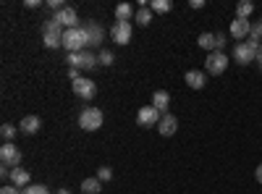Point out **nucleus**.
Returning a JSON list of instances; mask_svg holds the SVG:
<instances>
[{
    "mask_svg": "<svg viewBox=\"0 0 262 194\" xmlns=\"http://www.w3.org/2000/svg\"><path fill=\"white\" fill-rule=\"evenodd\" d=\"M134 21L139 27H149L152 24V11H149V6H139V11L134 13Z\"/></svg>",
    "mask_w": 262,
    "mask_h": 194,
    "instance_id": "412c9836",
    "label": "nucleus"
},
{
    "mask_svg": "<svg viewBox=\"0 0 262 194\" xmlns=\"http://www.w3.org/2000/svg\"><path fill=\"white\" fill-rule=\"evenodd\" d=\"M170 8H173L170 0H152V3H149V11L152 13H168Z\"/></svg>",
    "mask_w": 262,
    "mask_h": 194,
    "instance_id": "a878e982",
    "label": "nucleus"
},
{
    "mask_svg": "<svg viewBox=\"0 0 262 194\" xmlns=\"http://www.w3.org/2000/svg\"><path fill=\"white\" fill-rule=\"evenodd\" d=\"M102 123H105V116L95 105H86L84 111L79 113V128H84V132H97Z\"/></svg>",
    "mask_w": 262,
    "mask_h": 194,
    "instance_id": "f03ea898",
    "label": "nucleus"
},
{
    "mask_svg": "<svg viewBox=\"0 0 262 194\" xmlns=\"http://www.w3.org/2000/svg\"><path fill=\"white\" fill-rule=\"evenodd\" d=\"M257 63L262 66V45H259V50H257Z\"/></svg>",
    "mask_w": 262,
    "mask_h": 194,
    "instance_id": "4c0bfd02",
    "label": "nucleus"
},
{
    "mask_svg": "<svg viewBox=\"0 0 262 194\" xmlns=\"http://www.w3.org/2000/svg\"><path fill=\"white\" fill-rule=\"evenodd\" d=\"M254 13V3L252 0H242V3L236 6V18H244V21H249V16Z\"/></svg>",
    "mask_w": 262,
    "mask_h": 194,
    "instance_id": "4be33fe9",
    "label": "nucleus"
},
{
    "mask_svg": "<svg viewBox=\"0 0 262 194\" xmlns=\"http://www.w3.org/2000/svg\"><path fill=\"white\" fill-rule=\"evenodd\" d=\"M42 45H45L48 50L63 48V34H42Z\"/></svg>",
    "mask_w": 262,
    "mask_h": 194,
    "instance_id": "5701e85b",
    "label": "nucleus"
},
{
    "mask_svg": "<svg viewBox=\"0 0 262 194\" xmlns=\"http://www.w3.org/2000/svg\"><path fill=\"white\" fill-rule=\"evenodd\" d=\"M134 8H131L128 3H121V6H116V21H131L134 18Z\"/></svg>",
    "mask_w": 262,
    "mask_h": 194,
    "instance_id": "b1692460",
    "label": "nucleus"
},
{
    "mask_svg": "<svg viewBox=\"0 0 262 194\" xmlns=\"http://www.w3.org/2000/svg\"><path fill=\"white\" fill-rule=\"evenodd\" d=\"M226 69H228V53L223 50H215V53H210L207 55V60H205V74H210V76H221V74H226Z\"/></svg>",
    "mask_w": 262,
    "mask_h": 194,
    "instance_id": "7ed1b4c3",
    "label": "nucleus"
},
{
    "mask_svg": "<svg viewBox=\"0 0 262 194\" xmlns=\"http://www.w3.org/2000/svg\"><path fill=\"white\" fill-rule=\"evenodd\" d=\"M184 81L189 84L191 90H205V84H207V76H205V71H196V69H191V71H186Z\"/></svg>",
    "mask_w": 262,
    "mask_h": 194,
    "instance_id": "2eb2a0df",
    "label": "nucleus"
},
{
    "mask_svg": "<svg viewBox=\"0 0 262 194\" xmlns=\"http://www.w3.org/2000/svg\"><path fill=\"white\" fill-rule=\"evenodd\" d=\"M63 50L66 53H81V50H90V37H86L84 24L76 29H66L63 32Z\"/></svg>",
    "mask_w": 262,
    "mask_h": 194,
    "instance_id": "f257e3e1",
    "label": "nucleus"
},
{
    "mask_svg": "<svg viewBox=\"0 0 262 194\" xmlns=\"http://www.w3.org/2000/svg\"><path fill=\"white\" fill-rule=\"evenodd\" d=\"M231 55H233L236 63H242V66H247V63H257V50L249 45L247 39H244V42H236Z\"/></svg>",
    "mask_w": 262,
    "mask_h": 194,
    "instance_id": "39448f33",
    "label": "nucleus"
},
{
    "mask_svg": "<svg viewBox=\"0 0 262 194\" xmlns=\"http://www.w3.org/2000/svg\"><path fill=\"white\" fill-rule=\"evenodd\" d=\"M97 179L105 184V181H111L113 179V168H107V165H102V168H97Z\"/></svg>",
    "mask_w": 262,
    "mask_h": 194,
    "instance_id": "c85d7f7f",
    "label": "nucleus"
},
{
    "mask_svg": "<svg viewBox=\"0 0 262 194\" xmlns=\"http://www.w3.org/2000/svg\"><path fill=\"white\" fill-rule=\"evenodd\" d=\"M84 29H86V37H90V50L100 48V42L105 39V29H102L100 21H84Z\"/></svg>",
    "mask_w": 262,
    "mask_h": 194,
    "instance_id": "1a4fd4ad",
    "label": "nucleus"
},
{
    "mask_svg": "<svg viewBox=\"0 0 262 194\" xmlns=\"http://www.w3.org/2000/svg\"><path fill=\"white\" fill-rule=\"evenodd\" d=\"M39 128H42V118L39 116H27V118H21V123H18V132L27 134V137H34Z\"/></svg>",
    "mask_w": 262,
    "mask_h": 194,
    "instance_id": "f8f14e48",
    "label": "nucleus"
},
{
    "mask_svg": "<svg viewBox=\"0 0 262 194\" xmlns=\"http://www.w3.org/2000/svg\"><path fill=\"white\" fill-rule=\"evenodd\" d=\"M194 11H200V8H205V0H191V3H189Z\"/></svg>",
    "mask_w": 262,
    "mask_h": 194,
    "instance_id": "c9c22d12",
    "label": "nucleus"
},
{
    "mask_svg": "<svg viewBox=\"0 0 262 194\" xmlns=\"http://www.w3.org/2000/svg\"><path fill=\"white\" fill-rule=\"evenodd\" d=\"M16 132H18V126H13V123H3V128H0V134H3L6 142H11L16 137Z\"/></svg>",
    "mask_w": 262,
    "mask_h": 194,
    "instance_id": "cd10ccee",
    "label": "nucleus"
},
{
    "mask_svg": "<svg viewBox=\"0 0 262 194\" xmlns=\"http://www.w3.org/2000/svg\"><path fill=\"white\" fill-rule=\"evenodd\" d=\"M97 60H100V66H113V63H116V53L111 48H102L97 53Z\"/></svg>",
    "mask_w": 262,
    "mask_h": 194,
    "instance_id": "393cba45",
    "label": "nucleus"
},
{
    "mask_svg": "<svg viewBox=\"0 0 262 194\" xmlns=\"http://www.w3.org/2000/svg\"><path fill=\"white\" fill-rule=\"evenodd\" d=\"M252 39H257V42H262V21H257V24H252V34H249Z\"/></svg>",
    "mask_w": 262,
    "mask_h": 194,
    "instance_id": "c756f323",
    "label": "nucleus"
},
{
    "mask_svg": "<svg viewBox=\"0 0 262 194\" xmlns=\"http://www.w3.org/2000/svg\"><path fill=\"white\" fill-rule=\"evenodd\" d=\"M48 8H53L55 13H60L66 8V3H63V0H48Z\"/></svg>",
    "mask_w": 262,
    "mask_h": 194,
    "instance_id": "2f4dec72",
    "label": "nucleus"
},
{
    "mask_svg": "<svg viewBox=\"0 0 262 194\" xmlns=\"http://www.w3.org/2000/svg\"><path fill=\"white\" fill-rule=\"evenodd\" d=\"M226 42H228V37L223 34V32H215V45H217V50L223 53V48H226Z\"/></svg>",
    "mask_w": 262,
    "mask_h": 194,
    "instance_id": "7c9ffc66",
    "label": "nucleus"
},
{
    "mask_svg": "<svg viewBox=\"0 0 262 194\" xmlns=\"http://www.w3.org/2000/svg\"><path fill=\"white\" fill-rule=\"evenodd\" d=\"M55 194H71V189H58Z\"/></svg>",
    "mask_w": 262,
    "mask_h": 194,
    "instance_id": "58836bf2",
    "label": "nucleus"
},
{
    "mask_svg": "<svg viewBox=\"0 0 262 194\" xmlns=\"http://www.w3.org/2000/svg\"><path fill=\"white\" fill-rule=\"evenodd\" d=\"M160 118H163V113L158 111L155 105H142V107H139V113H137V123H139L142 128L158 126V123H160Z\"/></svg>",
    "mask_w": 262,
    "mask_h": 194,
    "instance_id": "423d86ee",
    "label": "nucleus"
},
{
    "mask_svg": "<svg viewBox=\"0 0 262 194\" xmlns=\"http://www.w3.org/2000/svg\"><path fill=\"white\" fill-rule=\"evenodd\" d=\"M0 163L8 168H18L21 165V149L13 142H3V147H0Z\"/></svg>",
    "mask_w": 262,
    "mask_h": 194,
    "instance_id": "0eeeda50",
    "label": "nucleus"
},
{
    "mask_svg": "<svg viewBox=\"0 0 262 194\" xmlns=\"http://www.w3.org/2000/svg\"><path fill=\"white\" fill-rule=\"evenodd\" d=\"M66 29H63V24L58 21V16H50L45 24H42V34H63Z\"/></svg>",
    "mask_w": 262,
    "mask_h": 194,
    "instance_id": "aec40b11",
    "label": "nucleus"
},
{
    "mask_svg": "<svg viewBox=\"0 0 262 194\" xmlns=\"http://www.w3.org/2000/svg\"><path fill=\"white\" fill-rule=\"evenodd\" d=\"M100 191H102V181L97 176L81 181V194H100Z\"/></svg>",
    "mask_w": 262,
    "mask_h": 194,
    "instance_id": "a211bd4d",
    "label": "nucleus"
},
{
    "mask_svg": "<svg viewBox=\"0 0 262 194\" xmlns=\"http://www.w3.org/2000/svg\"><path fill=\"white\" fill-rule=\"evenodd\" d=\"M24 6H27V8H39L42 0H24Z\"/></svg>",
    "mask_w": 262,
    "mask_h": 194,
    "instance_id": "f704fd0d",
    "label": "nucleus"
},
{
    "mask_svg": "<svg viewBox=\"0 0 262 194\" xmlns=\"http://www.w3.org/2000/svg\"><path fill=\"white\" fill-rule=\"evenodd\" d=\"M149 105H155L158 111L165 116V113H168V105H170V95H168L165 90H158L155 95H152V102H149Z\"/></svg>",
    "mask_w": 262,
    "mask_h": 194,
    "instance_id": "f3484780",
    "label": "nucleus"
},
{
    "mask_svg": "<svg viewBox=\"0 0 262 194\" xmlns=\"http://www.w3.org/2000/svg\"><path fill=\"white\" fill-rule=\"evenodd\" d=\"M71 90H74V95H76L79 100H86V102L97 97V84H95L92 79H86V76L71 81Z\"/></svg>",
    "mask_w": 262,
    "mask_h": 194,
    "instance_id": "20e7f679",
    "label": "nucleus"
},
{
    "mask_svg": "<svg viewBox=\"0 0 262 194\" xmlns=\"http://www.w3.org/2000/svg\"><path fill=\"white\" fill-rule=\"evenodd\" d=\"M196 45H200L202 50H210V53L217 50V45H215V34H212V32H202L200 37H196Z\"/></svg>",
    "mask_w": 262,
    "mask_h": 194,
    "instance_id": "6ab92c4d",
    "label": "nucleus"
},
{
    "mask_svg": "<svg viewBox=\"0 0 262 194\" xmlns=\"http://www.w3.org/2000/svg\"><path fill=\"white\" fill-rule=\"evenodd\" d=\"M176 128H179V118L170 116V113H165V116L160 118V123H158V132H160L163 137H173V134H176Z\"/></svg>",
    "mask_w": 262,
    "mask_h": 194,
    "instance_id": "4468645a",
    "label": "nucleus"
},
{
    "mask_svg": "<svg viewBox=\"0 0 262 194\" xmlns=\"http://www.w3.org/2000/svg\"><path fill=\"white\" fill-rule=\"evenodd\" d=\"M131 21H116V24L111 27V39L116 42V45H128L131 42Z\"/></svg>",
    "mask_w": 262,
    "mask_h": 194,
    "instance_id": "6e6552de",
    "label": "nucleus"
},
{
    "mask_svg": "<svg viewBox=\"0 0 262 194\" xmlns=\"http://www.w3.org/2000/svg\"><path fill=\"white\" fill-rule=\"evenodd\" d=\"M228 34L233 37V39H249V34H252V21H244V18H233L231 21V29H228Z\"/></svg>",
    "mask_w": 262,
    "mask_h": 194,
    "instance_id": "9d476101",
    "label": "nucleus"
},
{
    "mask_svg": "<svg viewBox=\"0 0 262 194\" xmlns=\"http://www.w3.org/2000/svg\"><path fill=\"white\" fill-rule=\"evenodd\" d=\"M254 179H257V181H259V184H262V163H259V165H257V168H254Z\"/></svg>",
    "mask_w": 262,
    "mask_h": 194,
    "instance_id": "e433bc0d",
    "label": "nucleus"
},
{
    "mask_svg": "<svg viewBox=\"0 0 262 194\" xmlns=\"http://www.w3.org/2000/svg\"><path fill=\"white\" fill-rule=\"evenodd\" d=\"M0 194H24L18 186H13V184H6L3 189H0Z\"/></svg>",
    "mask_w": 262,
    "mask_h": 194,
    "instance_id": "473e14b6",
    "label": "nucleus"
},
{
    "mask_svg": "<svg viewBox=\"0 0 262 194\" xmlns=\"http://www.w3.org/2000/svg\"><path fill=\"white\" fill-rule=\"evenodd\" d=\"M69 79H71V81L81 79V71H79V69H69Z\"/></svg>",
    "mask_w": 262,
    "mask_h": 194,
    "instance_id": "72a5a7b5",
    "label": "nucleus"
},
{
    "mask_svg": "<svg viewBox=\"0 0 262 194\" xmlns=\"http://www.w3.org/2000/svg\"><path fill=\"white\" fill-rule=\"evenodd\" d=\"M24 194H50V189L45 186V184H29L27 189H21Z\"/></svg>",
    "mask_w": 262,
    "mask_h": 194,
    "instance_id": "bb28decb",
    "label": "nucleus"
},
{
    "mask_svg": "<svg viewBox=\"0 0 262 194\" xmlns=\"http://www.w3.org/2000/svg\"><path fill=\"white\" fill-rule=\"evenodd\" d=\"M95 66H100L97 53H95V50H84V53H81V60H79V71H92Z\"/></svg>",
    "mask_w": 262,
    "mask_h": 194,
    "instance_id": "dca6fc26",
    "label": "nucleus"
},
{
    "mask_svg": "<svg viewBox=\"0 0 262 194\" xmlns=\"http://www.w3.org/2000/svg\"><path fill=\"white\" fill-rule=\"evenodd\" d=\"M11 184L18 186V189H27V186L32 184V174H29L27 168H21V165H18V168L11 170Z\"/></svg>",
    "mask_w": 262,
    "mask_h": 194,
    "instance_id": "ddd939ff",
    "label": "nucleus"
},
{
    "mask_svg": "<svg viewBox=\"0 0 262 194\" xmlns=\"http://www.w3.org/2000/svg\"><path fill=\"white\" fill-rule=\"evenodd\" d=\"M58 16V21H60V24H63V29H76V27H81L79 24V13L71 8V6H66L60 13H55Z\"/></svg>",
    "mask_w": 262,
    "mask_h": 194,
    "instance_id": "9b49d317",
    "label": "nucleus"
}]
</instances>
